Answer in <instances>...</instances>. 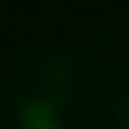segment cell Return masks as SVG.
I'll return each mask as SVG.
<instances>
[{
  "instance_id": "1",
  "label": "cell",
  "mask_w": 129,
  "mask_h": 129,
  "mask_svg": "<svg viewBox=\"0 0 129 129\" xmlns=\"http://www.w3.org/2000/svg\"><path fill=\"white\" fill-rule=\"evenodd\" d=\"M20 119L26 129H58L56 117L48 101L32 97L26 99L20 107Z\"/></svg>"
}]
</instances>
